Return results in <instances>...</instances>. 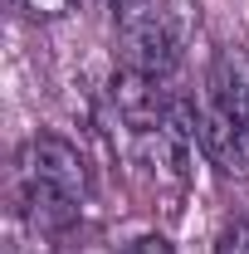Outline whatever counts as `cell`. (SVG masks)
<instances>
[{
    "label": "cell",
    "instance_id": "cell-1",
    "mask_svg": "<svg viewBox=\"0 0 249 254\" xmlns=\"http://www.w3.org/2000/svg\"><path fill=\"white\" fill-rule=\"evenodd\" d=\"M20 176H25V200H30L34 225L78 220V205L88 195V171L63 137H49V132L30 137L20 152Z\"/></svg>",
    "mask_w": 249,
    "mask_h": 254
},
{
    "label": "cell",
    "instance_id": "cell-2",
    "mask_svg": "<svg viewBox=\"0 0 249 254\" xmlns=\"http://www.w3.org/2000/svg\"><path fill=\"white\" fill-rule=\"evenodd\" d=\"M200 147L230 181H249V83L220 59L200 103Z\"/></svg>",
    "mask_w": 249,
    "mask_h": 254
},
{
    "label": "cell",
    "instance_id": "cell-3",
    "mask_svg": "<svg viewBox=\"0 0 249 254\" xmlns=\"http://www.w3.org/2000/svg\"><path fill=\"white\" fill-rule=\"evenodd\" d=\"M113 30H118L123 68L152 78V83L171 78L181 44H176V25H171L166 0H113Z\"/></svg>",
    "mask_w": 249,
    "mask_h": 254
},
{
    "label": "cell",
    "instance_id": "cell-5",
    "mask_svg": "<svg viewBox=\"0 0 249 254\" xmlns=\"http://www.w3.org/2000/svg\"><path fill=\"white\" fill-rule=\"evenodd\" d=\"M118 254H176V250H171L161 235H137V240H132V245H123Z\"/></svg>",
    "mask_w": 249,
    "mask_h": 254
},
{
    "label": "cell",
    "instance_id": "cell-4",
    "mask_svg": "<svg viewBox=\"0 0 249 254\" xmlns=\"http://www.w3.org/2000/svg\"><path fill=\"white\" fill-rule=\"evenodd\" d=\"M215 254H249V215H245V220H235L225 235H220Z\"/></svg>",
    "mask_w": 249,
    "mask_h": 254
},
{
    "label": "cell",
    "instance_id": "cell-6",
    "mask_svg": "<svg viewBox=\"0 0 249 254\" xmlns=\"http://www.w3.org/2000/svg\"><path fill=\"white\" fill-rule=\"evenodd\" d=\"M34 15H63V10H73V0H25Z\"/></svg>",
    "mask_w": 249,
    "mask_h": 254
}]
</instances>
